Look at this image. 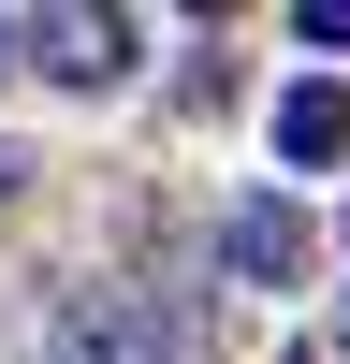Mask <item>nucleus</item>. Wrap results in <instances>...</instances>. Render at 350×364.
<instances>
[{"mask_svg":"<svg viewBox=\"0 0 350 364\" xmlns=\"http://www.w3.org/2000/svg\"><path fill=\"white\" fill-rule=\"evenodd\" d=\"M0 58H15V15H0Z\"/></svg>","mask_w":350,"mask_h":364,"instance_id":"7","label":"nucleus"},{"mask_svg":"<svg viewBox=\"0 0 350 364\" xmlns=\"http://www.w3.org/2000/svg\"><path fill=\"white\" fill-rule=\"evenodd\" d=\"M219 262H233L248 291H292V277H307V219H292L277 190H248V204H219Z\"/></svg>","mask_w":350,"mask_h":364,"instance_id":"3","label":"nucleus"},{"mask_svg":"<svg viewBox=\"0 0 350 364\" xmlns=\"http://www.w3.org/2000/svg\"><path fill=\"white\" fill-rule=\"evenodd\" d=\"M336 336H350V321H336Z\"/></svg>","mask_w":350,"mask_h":364,"instance_id":"8","label":"nucleus"},{"mask_svg":"<svg viewBox=\"0 0 350 364\" xmlns=\"http://www.w3.org/2000/svg\"><path fill=\"white\" fill-rule=\"evenodd\" d=\"M292 29H307V44L336 58V44H350V0H307V15H292Z\"/></svg>","mask_w":350,"mask_h":364,"instance_id":"5","label":"nucleus"},{"mask_svg":"<svg viewBox=\"0 0 350 364\" xmlns=\"http://www.w3.org/2000/svg\"><path fill=\"white\" fill-rule=\"evenodd\" d=\"M15 58L58 87H117L132 73V15H88V0H58V15H15Z\"/></svg>","mask_w":350,"mask_h":364,"instance_id":"2","label":"nucleus"},{"mask_svg":"<svg viewBox=\"0 0 350 364\" xmlns=\"http://www.w3.org/2000/svg\"><path fill=\"white\" fill-rule=\"evenodd\" d=\"M58 364H204V336L146 291H73L58 306Z\"/></svg>","mask_w":350,"mask_h":364,"instance_id":"1","label":"nucleus"},{"mask_svg":"<svg viewBox=\"0 0 350 364\" xmlns=\"http://www.w3.org/2000/svg\"><path fill=\"white\" fill-rule=\"evenodd\" d=\"M15 175H29V161H15V146H0V204H15Z\"/></svg>","mask_w":350,"mask_h":364,"instance_id":"6","label":"nucleus"},{"mask_svg":"<svg viewBox=\"0 0 350 364\" xmlns=\"http://www.w3.org/2000/svg\"><path fill=\"white\" fill-rule=\"evenodd\" d=\"M277 161H292V175H321V161H350V87H336V73H307V87L277 102Z\"/></svg>","mask_w":350,"mask_h":364,"instance_id":"4","label":"nucleus"}]
</instances>
